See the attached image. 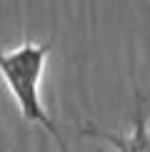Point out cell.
Returning a JSON list of instances; mask_svg holds the SVG:
<instances>
[{"label":"cell","mask_w":150,"mask_h":152,"mask_svg":"<svg viewBox=\"0 0 150 152\" xmlns=\"http://www.w3.org/2000/svg\"><path fill=\"white\" fill-rule=\"evenodd\" d=\"M138 97L135 105V115H133V132L130 135H118V132H108V130H100L93 122H88L80 127V135L83 137H98V140H105L108 145H112L118 152H150V125L148 117L143 112V97Z\"/></svg>","instance_id":"cell-2"},{"label":"cell","mask_w":150,"mask_h":152,"mask_svg":"<svg viewBox=\"0 0 150 152\" xmlns=\"http://www.w3.org/2000/svg\"><path fill=\"white\" fill-rule=\"evenodd\" d=\"M50 50H53V40L48 42L25 40L15 50H0V77L20 107V117L30 125H40L58 142L60 152H70L40 100V80L45 72Z\"/></svg>","instance_id":"cell-1"}]
</instances>
